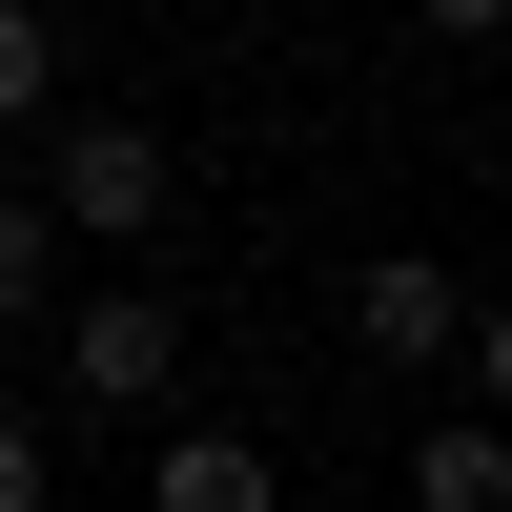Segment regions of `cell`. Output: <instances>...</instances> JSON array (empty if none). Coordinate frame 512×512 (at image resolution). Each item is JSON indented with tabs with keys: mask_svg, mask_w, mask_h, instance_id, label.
I'll return each mask as SVG.
<instances>
[{
	"mask_svg": "<svg viewBox=\"0 0 512 512\" xmlns=\"http://www.w3.org/2000/svg\"><path fill=\"white\" fill-rule=\"evenodd\" d=\"M164 123H123V103H62V185H41V226H82V246H144L164 226Z\"/></svg>",
	"mask_w": 512,
	"mask_h": 512,
	"instance_id": "obj_1",
	"label": "cell"
},
{
	"mask_svg": "<svg viewBox=\"0 0 512 512\" xmlns=\"http://www.w3.org/2000/svg\"><path fill=\"white\" fill-rule=\"evenodd\" d=\"M164 369H185V308H164V287H103V308L62 328V390L82 410H164Z\"/></svg>",
	"mask_w": 512,
	"mask_h": 512,
	"instance_id": "obj_2",
	"label": "cell"
},
{
	"mask_svg": "<svg viewBox=\"0 0 512 512\" xmlns=\"http://www.w3.org/2000/svg\"><path fill=\"white\" fill-rule=\"evenodd\" d=\"M144 512H287V472H267L246 431H164V451H144Z\"/></svg>",
	"mask_w": 512,
	"mask_h": 512,
	"instance_id": "obj_3",
	"label": "cell"
},
{
	"mask_svg": "<svg viewBox=\"0 0 512 512\" xmlns=\"http://www.w3.org/2000/svg\"><path fill=\"white\" fill-rule=\"evenodd\" d=\"M349 328H369V369H431L451 328H472V287H451V267H369V287H349Z\"/></svg>",
	"mask_w": 512,
	"mask_h": 512,
	"instance_id": "obj_4",
	"label": "cell"
},
{
	"mask_svg": "<svg viewBox=\"0 0 512 512\" xmlns=\"http://www.w3.org/2000/svg\"><path fill=\"white\" fill-rule=\"evenodd\" d=\"M0 123H62V21L41 0H0Z\"/></svg>",
	"mask_w": 512,
	"mask_h": 512,
	"instance_id": "obj_5",
	"label": "cell"
},
{
	"mask_svg": "<svg viewBox=\"0 0 512 512\" xmlns=\"http://www.w3.org/2000/svg\"><path fill=\"white\" fill-rule=\"evenodd\" d=\"M410 492H431V512H512V451H492V431H431V451H410Z\"/></svg>",
	"mask_w": 512,
	"mask_h": 512,
	"instance_id": "obj_6",
	"label": "cell"
},
{
	"mask_svg": "<svg viewBox=\"0 0 512 512\" xmlns=\"http://www.w3.org/2000/svg\"><path fill=\"white\" fill-rule=\"evenodd\" d=\"M41 267H62V226H41V205H0V328L41 308Z\"/></svg>",
	"mask_w": 512,
	"mask_h": 512,
	"instance_id": "obj_7",
	"label": "cell"
},
{
	"mask_svg": "<svg viewBox=\"0 0 512 512\" xmlns=\"http://www.w3.org/2000/svg\"><path fill=\"white\" fill-rule=\"evenodd\" d=\"M41 492H62V451H41L21 410H0V512H41Z\"/></svg>",
	"mask_w": 512,
	"mask_h": 512,
	"instance_id": "obj_8",
	"label": "cell"
},
{
	"mask_svg": "<svg viewBox=\"0 0 512 512\" xmlns=\"http://www.w3.org/2000/svg\"><path fill=\"white\" fill-rule=\"evenodd\" d=\"M410 21H451V41H492V21H512V0H410Z\"/></svg>",
	"mask_w": 512,
	"mask_h": 512,
	"instance_id": "obj_9",
	"label": "cell"
}]
</instances>
